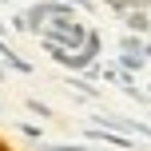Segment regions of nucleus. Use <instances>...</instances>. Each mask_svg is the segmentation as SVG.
Returning a JSON list of instances; mask_svg holds the SVG:
<instances>
[{
    "label": "nucleus",
    "mask_w": 151,
    "mask_h": 151,
    "mask_svg": "<svg viewBox=\"0 0 151 151\" xmlns=\"http://www.w3.org/2000/svg\"><path fill=\"white\" fill-rule=\"evenodd\" d=\"M147 52H151V48H147Z\"/></svg>",
    "instance_id": "obj_1"
}]
</instances>
